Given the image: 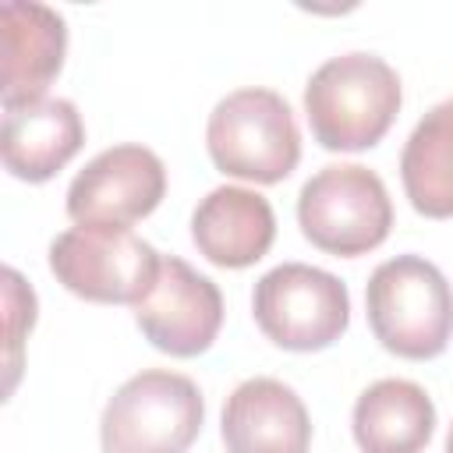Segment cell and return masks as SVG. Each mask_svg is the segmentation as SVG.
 Here are the masks:
<instances>
[{
    "mask_svg": "<svg viewBox=\"0 0 453 453\" xmlns=\"http://www.w3.org/2000/svg\"><path fill=\"white\" fill-rule=\"evenodd\" d=\"M400 74L375 53L329 57L304 85L311 134L329 152H361L386 138L400 113Z\"/></svg>",
    "mask_w": 453,
    "mask_h": 453,
    "instance_id": "6da1fadb",
    "label": "cell"
},
{
    "mask_svg": "<svg viewBox=\"0 0 453 453\" xmlns=\"http://www.w3.org/2000/svg\"><path fill=\"white\" fill-rule=\"evenodd\" d=\"M365 311L375 340L407 361L439 357L453 336V287L421 255H396L368 276Z\"/></svg>",
    "mask_w": 453,
    "mask_h": 453,
    "instance_id": "7a4b0ae2",
    "label": "cell"
},
{
    "mask_svg": "<svg viewBox=\"0 0 453 453\" xmlns=\"http://www.w3.org/2000/svg\"><path fill=\"white\" fill-rule=\"evenodd\" d=\"M209 159L237 180L280 184L301 163V131L273 88H237L216 103L205 127Z\"/></svg>",
    "mask_w": 453,
    "mask_h": 453,
    "instance_id": "3957f363",
    "label": "cell"
},
{
    "mask_svg": "<svg viewBox=\"0 0 453 453\" xmlns=\"http://www.w3.org/2000/svg\"><path fill=\"white\" fill-rule=\"evenodd\" d=\"M205 421L198 386L166 368L131 375L99 421L103 453H188Z\"/></svg>",
    "mask_w": 453,
    "mask_h": 453,
    "instance_id": "277c9868",
    "label": "cell"
},
{
    "mask_svg": "<svg viewBox=\"0 0 453 453\" xmlns=\"http://www.w3.org/2000/svg\"><path fill=\"white\" fill-rule=\"evenodd\" d=\"M301 234L336 258L375 251L393 226V202L382 177L361 163H329L297 195Z\"/></svg>",
    "mask_w": 453,
    "mask_h": 453,
    "instance_id": "5b68a950",
    "label": "cell"
},
{
    "mask_svg": "<svg viewBox=\"0 0 453 453\" xmlns=\"http://www.w3.org/2000/svg\"><path fill=\"white\" fill-rule=\"evenodd\" d=\"M159 251L124 226H74L50 244V273L96 304H138L159 280Z\"/></svg>",
    "mask_w": 453,
    "mask_h": 453,
    "instance_id": "8992f818",
    "label": "cell"
},
{
    "mask_svg": "<svg viewBox=\"0 0 453 453\" xmlns=\"http://www.w3.org/2000/svg\"><path fill=\"white\" fill-rule=\"evenodd\" d=\"M251 311L265 340L283 350L311 354L333 347L347 333L350 294L326 269L283 262L255 283Z\"/></svg>",
    "mask_w": 453,
    "mask_h": 453,
    "instance_id": "52a82bcc",
    "label": "cell"
},
{
    "mask_svg": "<svg viewBox=\"0 0 453 453\" xmlns=\"http://www.w3.org/2000/svg\"><path fill=\"white\" fill-rule=\"evenodd\" d=\"M166 195V166L145 145H113L78 170L67 188V216L78 226H131Z\"/></svg>",
    "mask_w": 453,
    "mask_h": 453,
    "instance_id": "ba28073f",
    "label": "cell"
},
{
    "mask_svg": "<svg viewBox=\"0 0 453 453\" xmlns=\"http://www.w3.org/2000/svg\"><path fill=\"white\" fill-rule=\"evenodd\" d=\"M134 322L156 350L170 357H198L219 336L223 294L184 258L166 255L159 280L134 304Z\"/></svg>",
    "mask_w": 453,
    "mask_h": 453,
    "instance_id": "9c48e42d",
    "label": "cell"
},
{
    "mask_svg": "<svg viewBox=\"0 0 453 453\" xmlns=\"http://www.w3.org/2000/svg\"><path fill=\"white\" fill-rule=\"evenodd\" d=\"M0 46H4V74H0L4 110L39 103L50 81L64 67L67 25L46 4L4 0L0 4Z\"/></svg>",
    "mask_w": 453,
    "mask_h": 453,
    "instance_id": "30bf717a",
    "label": "cell"
},
{
    "mask_svg": "<svg viewBox=\"0 0 453 453\" xmlns=\"http://www.w3.org/2000/svg\"><path fill=\"white\" fill-rule=\"evenodd\" d=\"M226 453H308L311 418L301 396L280 379H248L223 403Z\"/></svg>",
    "mask_w": 453,
    "mask_h": 453,
    "instance_id": "8fae6325",
    "label": "cell"
},
{
    "mask_svg": "<svg viewBox=\"0 0 453 453\" xmlns=\"http://www.w3.org/2000/svg\"><path fill=\"white\" fill-rule=\"evenodd\" d=\"M191 241L212 265L248 269L269 255L276 241V212L265 195L223 184L198 202L191 216Z\"/></svg>",
    "mask_w": 453,
    "mask_h": 453,
    "instance_id": "7c38bea8",
    "label": "cell"
},
{
    "mask_svg": "<svg viewBox=\"0 0 453 453\" xmlns=\"http://www.w3.org/2000/svg\"><path fill=\"white\" fill-rule=\"evenodd\" d=\"M85 145V124L71 99H39L4 110L0 156L4 166L28 184L60 173Z\"/></svg>",
    "mask_w": 453,
    "mask_h": 453,
    "instance_id": "4fadbf2b",
    "label": "cell"
},
{
    "mask_svg": "<svg viewBox=\"0 0 453 453\" xmlns=\"http://www.w3.org/2000/svg\"><path fill=\"white\" fill-rule=\"evenodd\" d=\"M435 432V403L411 379H379L354 403L361 453H421Z\"/></svg>",
    "mask_w": 453,
    "mask_h": 453,
    "instance_id": "5bb4252c",
    "label": "cell"
},
{
    "mask_svg": "<svg viewBox=\"0 0 453 453\" xmlns=\"http://www.w3.org/2000/svg\"><path fill=\"white\" fill-rule=\"evenodd\" d=\"M400 180L414 212L428 219L453 216V99L432 106L400 152Z\"/></svg>",
    "mask_w": 453,
    "mask_h": 453,
    "instance_id": "9a60e30c",
    "label": "cell"
},
{
    "mask_svg": "<svg viewBox=\"0 0 453 453\" xmlns=\"http://www.w3.org/2000/svg\"><path fill=\"white\" fill-rule=\"evenodd\" d=\"M4 283H7V319H11V379H7V393L14 389V379H18V350H21V333L25 326L32 329L35 322V294L32 287H25V280L14 273V269H4Z\"/></svg>",
    "mask_w": 453,
    "mask_h": 453,
    "instance_id": "2e32d148",
    "label": "cell"
},
{
    "mask_svg": "<svg viewBox=\"0 0 453 453\" xmlns=\"http://www.w3.org/2000/svg\"><path fill=\"white\" fill-rule=\"evenodd\" d=\"M446 453H453V425H449V432H446Z\"/></svg>",
    "mask_w": 453,
    "mask_h": 453,
    "instance_id": "e0dca14e",
    "label": "cell"
}]
</instances>
